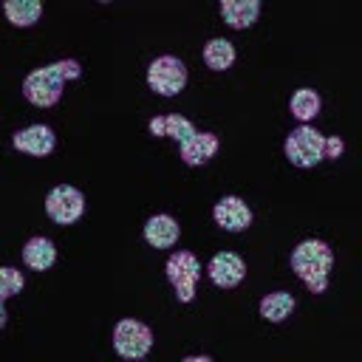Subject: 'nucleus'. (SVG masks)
Wrapping results in <instances>:
<instances>
[{"mask_svg":"<svg viewBox=\"0 0 362 362\" xmlns=\"http://www.w3.org/2000/svg\"><path fill=\"white\" fill-rule=\"evenodd\" d=\"M82 74L79 62L76 59H59V62H51V65H42L37 71H31L23 82V96L31 102V105H40V107H48L54 105L59 96H62V82L65 79H76Z\"/></svg>","mask_w":362,"mask_h":362,"instance_id":"1","label":"nucleus"},{"mask_svg":"<svg viewBox=\"0 0 362 362\" xmlns=\"http://www.w3.org/2000/svg\"><path fill=\"white\" fill-rule=\"evenodd\" d=\"M331 263H334V255L328 249L325 240H303L294 252H291V269L294 274L314 291V294H322L325 286H328V272H331Z\"/></svg>","mask_w":362,"mask_h":362,"instance_id":"2","label":"nucleus"},{"mask_svg":"<svg viewBox=\"0 0 362 362\" xmlns=\"http://www.w3.org/2000/svg\"><path fill=\"white\" fill-rule=\"evenodd\" d=\"M147 85L158 96H175L187 85V65L178 57H156L147 68Z\"/></svg>","mask_w":362,"mask_h":362,"instance_id":"3","label":"nucleus"},{"mask_svg":"<svg viewBox=\"0 0 362 362\" xmlns=\"http://www.w3.org/2000/svg\"><path fill=\"white\" fill-rule=\"evenodd\" d=\"M322 144H325V136L317 133L314 127L303 124V127L288 133L286 156H288V161L294 167H314L317 161H322Z\"/></svg>","mask_w":362,"mask_h":362,"instance_id":"4","label":"nucleus"},{"mask_svg":"<svg viewBox=\"0 0 362 362\" xmlns=\"http://www.w3.org/2000/svg\"><path fill=\"white\" fill-rule=\"evenodd\" d=\"M113 348L127 359H141L153 348V331L139 320H119L113 328Z\"/></svg>","mask_w":362,"mask_h":362,"instance_id":"5","label":"nucleus"},{"mask_svg":"<svg viewBox=\"0 0 362 362\" xmlns=\"http://www.w3.org/2000/svg\"><path fill=\"white\" fill-rule=\"evenodd\" d=\"M167 277L175 286V297L181 303H189L195 297V283L201 277V263L192 252H175L167 260Z\"/></svg>","mask_w":362,"mask_h":362,"instance_id":"6","label":"nucleus"},{"mask_svg":"<svg viewBox=\"0 0 362 362\" xmlns=\"http://www.w3.org/2000/svg\"><path fill=\"white\" fill-rule=\"evenodd\" d=\"M45 209H48V215H51L57 223H65V226H68V223H74V221L82 215L85 198H82V192H79L76 187L59 184V187H54V189L48 192Z\"/></svg>","mask_w":362,"mask_h":362,"instance_id":"7","label":"nucleus"},{"mask_svg":"<svg viewBox=\"0 0 362 362\" xmlns=\"http://www.w3.org/2000/svg\"><path fill=\"white\" fill-rule=\"evenodd\" d=\"M212 215H215L218 226L226 229V232H240V229H246V226L252 223V209H249V204H246L243 198H238V195L221 198V201L215 204Z\"/></svg>","mask_w":362,"mask_h":362,"instance_id":"8","label":"nucleus"},{"mask_svg":"<svg viewBox=\"0 0 362 362\" xmlns=\"http://www.w3.org/2000/svg\"><path fill=\"white\" fill-rule=\"evenodd\" d=\"M209 277L218 283V286H223V288H232V286H238L240 280H243V274H246V263L235 255V252H218L212 260H209Z\"/></svg>","mask_w":362,"mask_h":362,"instance_id":"9","label":"nucleus"},{"mask_svg":"<svg viewBox=\"0 0 362 362\" xmlns=\"http://www.w3.org/2000/svg\"><path fill=\"white\" fill-rule=\"evenodd\" d=\"M54 144H57V136L45 124H31V127L14 133V147L23 153H31V156H48L54 150Z\"/></svg>","mask_w":362,"mask_h":362,"instance_id":"10","label":"nucleus"},{"mask_svg":"<svg viewBox=\"0 0 362 362\" xmlns=\"http://www.w3.org/2000/svg\"><path fill=\"white\" fill-rule=\"evenodd\" d=\"M144 238L156 249H170L178 240V223H175V218H170V215H153L144 223Z\"/></svg>","mask_w":362,"mask_h":362,"instance_id":"11","label":"nucleus"},{"mask_svg":"<svg viewBox=\"0 0 362 362\" xmlns=\"http://www.w3.org/2000/svg\"><path fill=\"white\" fill-rule=\"evenodd\" d=\"M221 14L232 28H249L260 14V0H223Z\"/></svg>","mask_w":362,"mask_h":362,"instance_id":"12","label":"nucleus"},{"mask_svg":"<svg viewBox=\"0 0 362 362\" xmlns=\"http://www.w3.org/2000/svg\"><path fill=\"white\" fill-rule=\"evenodd\" d=\"M218 150V136L215 133H195L187 144H181V158L189 164V167H198V164H206Z\"/></svg>","mask_w":362,"mask_h":362,"instance_id":"13","label":"nucleus"},{"mask_svg":"<svg viewBox=\"0 0 362 362\" xmlns=\"http://www.w3.org/2000/svg\"><path fill=\"white\" fill-rule=\"evenodd\" d=\"M3 11H6V17H8L11 25L25 28V25H34V23L40 20L42 3H37V0H8V3L3 6Z\"/></svg>","mask_w":362,"mask_h":362,"instance_id":"14","label":"nucleus"},{"mask_svg":"<svg viewBox=\"0 0 362 362\" xmlns=\"http://www.w3.org/2000/svg\"><path fill=\"white\" fill-rule=\"evenodd\" d=\"M54 257H57V249L48 238H31L23 249V260L37 272H45L54 263Z\"/></svg>","mask_w":362,"mask_h":362,"instance_id":"15","label":"nucleus"},{"mask_svg":"<svg viewBox=\"0 0 362 362\" xmlns=\"http://www.w3.org/2000/svg\"><path fill=\"white\" fill-rule=\"evenodd\" d=\"M294 311V294L288 291H272L260 300V314L269 322H283Z\"/></svg>","mask_w":362,"mask_h":362,"instance_id":"16","label":"nucleus"},{"mask_svg":"<svg viewBox=\"0 0 362 362\" xmlns=\"http://www.w3.org/2000/svg\"><path fill=\"white\" fill-rule=\"evenodd\" d=\"M204 62L212 68V71H226L232 62H235V45L223 37H215L204 45Z\"/></svg>","mask_w":362,"mask_h":362,"instance_id":"17","label":"nucleus"},{"mask_svg":"<svg viewBox=\"0 0 362 362\" xmlns=\"http://www.w3.org/2000/svg\"><path fill=\"white\" fill-rule=\"evenodd\" d=\"M320 93L317 90H311V88H300V90H294V96H291V102H288V110L300 119V122H308V119H314L317 113H320Z\"/></svg>","mask_w":362,"mask_h":362,"instance_id":"18","label":"nucleus"},{"mask_svg":"<svg viewBox=\"0 0 362 362\" xmlns=\"http://www.w3.org/2000/svg\"><path fill=\"white\" fill-rule=\"evenodd\" d=\"M195 133H198V130L192 127V122H189V119H184V116H178V113L167 116V136H170V139H175L178 144H187Z\"/></svg>","mask_w":362,"mask_h":362,"instance_id":"19","label":"nucleus"},{"mask_svg":"<svg viewBox=\"0 0 362 362\" xmlns=\"http://www.w3.org/2000/svg\"><path fill=\"white\" fill-rule=\"evenodd\" d=\"M20 288H23V274L17 269H11V266H3L0 269V303L14 297Z\"/></svg>","mask_w":362,"mask_h":362,"instance_id":"20","label":"nucleus"},{"mask_svg":"<svg viewBox=\"0 0 362 362\" xmlns=\"http://www.w3.org/2000/svg\"><path fill=\"white\" fill-rule=\"evenodd\" d=\"M345 150V141L339 136H328L325 144H322V158H339Z\"/></svg>","mask_w":362,"mask_h":362,"instance_id":"21","label":"nucleus"},{"mask_svg":"<svg viewBox=\"0 0 362 362\" xmlns=\"http://www.w3.org/2000/svg\"><path fill=\"white\" fill-rule=\"evenodd\" d=\"M150 133H153V136H167V119L156 116V119L150 122Z\"/></svg>","mask_w":362,"mask_h":362,"instance_id":"22","label":"nucleus"},{"mask_svg":"<svg viewBox=\"0 0 362 362\" xmlns=\"http://www.w3.org/2000/svg\"><path fill=\"white\" fill-rule=\"evenodd\" d=\"M187 362H209V356H187Z\"/></svg>","mask_w":362,"mask_h":362,"instance_id":"23","label":"nucleus"}]
</instances>
